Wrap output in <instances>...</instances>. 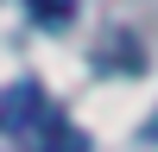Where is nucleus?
Instances as JSON below:
<instances>
[{
  "label": "nucleus",
  "mask_w": 158,
  "mask_h": 152,
  "mask_svg": "<svg viewBox=\"0 0 158 152\" xmlns=\"http://www.w3.org/2000/svg\"><path fill=\"white\" fill-rule=\"evenodd\" d=\"M25 6H32L44 25H63V19H70V0H25Z\"/></svg>",
  "instance_id": "obj_2"
},
{
  "label": "nucleus",
  "mask_w": 158,
  "mask_h": 152,
  "mask_svg": "<svg viewBox=\"0 0 158 152\" xmlns=\"http://www.w3.org/2000/svg\"><path fill=\"white\" fill-rule=\"evenodd\" d=\"M63 139L70 127L38 82L0 89V152H63Z\"/></svg>",
  "instance_id": "obj_1"
}]
</instances>
